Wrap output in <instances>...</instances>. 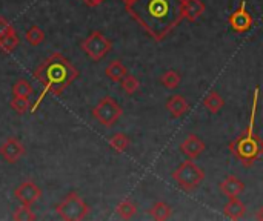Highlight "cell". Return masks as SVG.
<instances>
[{"mask_svg": "<svg viewBox=\"0 0 263 221\" xmlns=\"http://www.w3.org/2000/svg\"><path fill=\"white\" fill-rule=\"evenodd\" d=\"M126 11L157 42L185 18L183 0H133L126 5Z\"/></svg>", "mask_w": 263, "mask_h": 221, "instance_id": "6da1fadb", "label": "cell"}, {"mask_svg": "<svg viewBox=\"0 0 263 221\" xmlns=\"http://www.w3.org/2000/svg\"><path fill=\"white\" fill-rule=\"evenodd\" d=\"M79 75L77 69L62 55V54H52L48 60H45L39 69L34 72V77L42 83L43 91L39 95V100L35 102V105L31 108L32 112H35V109L39 108V105L42 103L43 97L48 92L52 94H62L63 89L66 86H69L76 77Z\"/></svg>", "mask_w": 263, "mask_h": 221, "instance_id": "7a4b0ae2", "label": "cell"}, {"mask_svg": "<svg viewBox=\"0 0 263 221\" xmlns=\"http://www.w3.org/2000/svg\"><path fill=\"white\" fill-rule=\"evenodd\" d=\"M259 86L254 88L253 92V105H251V115L248 128L230 143L231 154L245 166L250 168L254 165V162L263 155V138L256 131V117H257V106H259Z\"/></svg>", "mask_w": 263, "mask_h": 221, "instance_id": "3957f363", "label": "cell"}, {"mask_svg": "<svg viewBox=\"0 0 263 221\" xmlns=\"http://www.w3.org/2000/svg\"><path fill=\"white\" fill-rule=\"evenodd\" d=\"M173 178L180 189H183L185 192H191L203 183L205 171L199 165H196L191 158H188V162H183L173 172Z\"/></svg>", "mask_w": 263, "mask_h": 221, "instance_id": "277c9868", "label": "cell"}, {"mask_svg": "<svg viewBox=\"0 0 263 221\" xmlns=\"http://www.w3.org/2000/svg\"><path fill=\"white\" fill-rule=\"evenodd\" d=\"M89 212L88 205L76 194H69L63 202L57 205V215L62 220L66 221H79L83 220Z\"/></svg>", "mask_w": 263, "mask_h": 221, "instance_id": "5b68a950", "label": "cell"}, {"mask_svg": "<svg viewBox=\"0 0 263 221\" xmlns=\"http://www.w3.org/2000/svg\"><path fill=\"white\" fill-rule=\"evenodd\" d=\"M122 114H123L122 106L112 97H103L92 109L94 118L106 128L112 126L122 117Z\"/></svg>", "mask_w": 263, "mask_h": 221, "instance_id": "8992f818", "label": "cell"}, {"mask_svg": "<svg viewBox=\"0 0 263 221\" xmlns=\"http://www.w3.org/2000/svg\"><path fill=\"white\" fill-rule=\"evenodd\" d=\"M112 48V43L99 31H94L91 32L83 42H82V49L85 51V54L94 60V62H99L102 60Z\"/></svg>", "mask_w": 263, "mask_h": 221, "instance_id": "52a82bcc", "label": "cell"}, {"mask_svg": "<svg viewBox=\"0 0 263 221\" xmlns=\"http://www.w3.org/2000/svg\"><path fill=\"white\" fill-rule=\"evenodd\" d=\"M228 23L233 28V31L239 32V34L247 32L253 28L254 18H253V14L247 9V0H242L240 6L233 14L228 15Z\"/></svg>", "mask_w": 263, "mask_h": 221, "instance_id": "ba28073f", "label": "cell"}, {"mask_svg": "<svg viewBox=\"0 0 263 221\" xmlns=\"http://www.w3.org/2000/svg\"><path fill=\"white\" fill-rule=\"evenodd\" d=\"M23 155H25V146L15 137H8L0 145V157L6 163H17Z\"/></svg>", "mask_w": 263, "mask_h": 221, "instance_id": "9c48e42d", "label": "cell"}, {"mask_svg": "<svg viewBox=\"0 0 263 221\" xmlns=\"http://www.w3.org/2000/svg\"><path fill=\"white\" fill-rule=\"evenodd\" d=\"M14 197L20 202V205H26L31 206L34 205L37 200H40L42 197V191L40 188L32 183V182H23L22 185H18L14 191Z\"/></svg>", "mask_w": 263, "mask_h": 221, "instance_id": "30bf717a", "label": "cell"}, {"mask_svg": "<svg viewBox=\"0 0 263 221\" xmlns=\"http://www.w3.org/2000/svg\"><path fill=\"white\" fill-rule=\"evenodd\" d=\"M205 143L200 137H197L196 134H190L182 143H180V151L183 155H186L188 158L194 160L197 158L203 151H205Z\"/></svg>", "mask_w": 263, "mask_h": 221, "instance_id": "8fae6325", "label": "cell"}, {"mask_svg": "<svg viewBox=\"0 0 263 221\" xmlns=\"http://www.w3.org/2000/svg\"><path fill=\"white\" fill-rule=\"evenodd\" d=\"M219 189H220L222 195H225L227 198H234V197H239L245 191V183L234 175H228L219 185Z\"/></svg>", "mask_w": 263, "mask_h": 221, "instance_id": "7c38bea8", "label": "cell"}, {"mask_svg": "<svg viewBox=\"0 0 263 221\" xmlns=\"http://www.w3.org/2000/svg\"><path fill=\"white\" fill-rule=\"evenodd\" d=\"M166 109L168 112L174 117V118H180L183 117L188 111H190V105L186 102V98L183 95H171L166 102Z\"/></svg>", "mask_w": 263, "mask_h": 221, "instance_id": "4fadbf2b", "label": "cell"}, {"mask_svg": "<svg viewBox=\"0 0 263 221\" xmlns=\"http://www.w3.org/2000/svg\"><path fill=\"white\" fill-rule=\"evenodd\" d=\"M206 11V5L202 0H183V15L190 22H196Z\"/></svg>", "mask_w": 263, "mask_h": 221, "instance_id": "5bb4252c", "label": "cell"}, {"mask_svg": "<svg viewBox=\"0 0 263 221\" xmlns=\"http://www.w3.org/2000/svg\"><path fill=\"white\" fill-rule=\"evenodd\" d=\"M223 214L230 220H240L247 214V206L243 205V202H240L237 197H234V198H230V202L223 208Z\"/></svg>", "mask_w": 263, "mask_h": 221, "instance_id": "9a60e30c", "label": "cell"}, {"mask_svg": "<svg viewBox=\"0 0 263 221\" xmlns=\"http://www.w3.org/2000/svg\"><path fill=\"white\" fill-rule=\"evenodd\" d=\"M203 106L211 112V114H217V112H220V109L225 106V100H223V97L217 92V91H210L206 95H205V98H203Z\"/></svg>", "mask_w": 263, "mask_h": 221, "instance_id": "2e32d148", "label": "cell"}, {"mask_svg": "<svg viewBox=\"0 0 263 221\" xmlns=\"http://www.w3.org/2000/svg\"><path fill=\"white\" fill-rule=\"evenodd\" d=\"M105 74H106V77H108L109 80H112V82H116V83H120V82L126 77L128 71H126L125 65H123L122 62L114 60V62H111V63L106 66Z\"/></svg>", "mask_w": 263, "mask_h": 221, "instance_id": "e0dca14e", "label": "cell"}, {"mask_svg": "<svg viewBox=\"0 0 263 221\" xmlns=\"http://www.w3.org/2000/svg\"><path fill=\"white\" fill-rule=\"evenodd\" d=\"M149 215L157 221L170 220L173 217V209L168 203L165 202H157L153 205V208L149 209Z\"/></svg>", "mask_w": 263, "mask_h": 221, "instance_id": "ac0fdd59", "label": "cell"}, {"mask_svg": "<svg viewBox=\"0 0 263 221\" xmlns=\"http://www.w3.org/2000/svg\"><path fill=\"white\" fill-rule=\"evenodd\" d=\"M180 82H182V75L174 69H168L160 75V83L166 89H176L180 85Z\"/></svg>", "mask_w": 263, "mask_h": 221, "instance_id": "d6986e66", "label": "cell"}, {"mask_svg": "<svg viewBox=\"0 0 263 221\" xmlns=\"http://www.w3.org/2000/svg\"><path fill=\"white\" fill-rule=\"evenodd\" d=\"M109 146H111L116 152L122 154V152H125V151L129 148V138H128V135H125V134H122V132H117V134H114V135L109 138Z\"/></svg>", "mask_w": 263, "mask_h": 221, "instance_id": "ffe728a7", "label": "cell"}, {"mask_svg": "<svg viewBox=\"0 0 263 221\" xmlns=\"http://www.w3.org/2000/svg\"><path fill=\"white\" fill-rule=\"evenodd\" d=\"M117 214H119V217L120 218H123V220H131L134 215H136V212H137V208H136V205L131 202V200H123V202H120L119 205H117Z\"/></svg>", "mask_w": 263, "mask_h": 221, "instance_id": "44dd1931", "label": "cell"}, {"mask_svg": "<svg viewBox=\"0 0 263 221\" xmlns=\"http://www.w3.org/2000/svg\"><path fill=\"white\" fill-rule=\"evenodd\" d=\"M18 45V37L15 35V32H9L3 37H0V51L8 54V52H12Z\"/></svg>", "mask_w": 263, "mask_h": 221, "instance_id": "7402d4cb", "label": "cell"}, {"mask_svg": "<svg viewBox=\"0 0 263 221\" xmlns=\"http://www.w3.org/2000/svg\"><path fill=\"white\" fill-rule=\"evenodd\" d=\"M25 38H26V42H28L29 45H32V46H39V45L45 40V32H43L39 26L32 25V26L26 31Z\"/></svg>", "mask_w": 263, "mask_h": 221, "instance_id": "603a6c76", "label": "cell"}, {"mask_svg": "<svg viewBox=\"0 0 263 221\" xmlns=\"http://www.w3.org/2000/svg\"><path fill=\"white\" fill-rule=\"evenodd\" d=\"M11 108L17 112V114H25L31 109V100L29 97H18V95H14L12 100H11Z\"/></svg>", "mask_w": 263, "mask_h": 221, "instance_id": "cb8c5ba5", "label": "cell"}, {"mask_svg": "<svg viewBox=\"0 0 263 221\" xmlns=\"http://www.w3.org/2000/svg\"><path fill=\"white\" fill-rule=\"evenodd\" d=\"M32 92H34V89H32L31 83L26 82V80H23V78L17 80L15 85L12 86V94L14 95H18V97H31Z\"/></svg>", "mask_w": 263, "mask_h": 221, "instance_id": "d4e9b609", "label": "cell"}, {"mask_svg": "<svg viewBox=\"0 0 263 221\" xmlns=\"http://www.w3.org/2000/svg\"><path fill=\"white\" fill-rule=\"evenodd\" d=\"M120 85L128 95H134L140 89V82L134 75H129V74H126V77L120 82Z\"/></svg>", "mask_w": 263, "mask_h": 221, "instance_id": "484cf974", "label": "cell"}, {"mask_svg": "<svg viewBox=\"0 0 263 221\" xmlns=\"http://www.w3.org/2000/svg\"><path fill=\"white\" fill-rule=\"evenodd\" d=\"M12 218L15 221H32L35 220V214L32 212L31 206H26V205H22L12 215Z\"/></svg>", "mask_w": 263, "mask_h": 221, "instance_id": "4316f807", "label": "cell"}, {"mask_svg": "<svg viewBox=\"0 0 263 221\" xmlns=\"http://www.w3.org/2000/svg\"><path fill=\"white\" fill-rule=\"evenodd\" d=\"M12 31H14V29H12L11 23H9L6 18L0 17V37H3V35H6V34H9V32H12Z\"/></svg>", "mask_w": 263, "mask_h": 221, "instance_id": "83f0119b", "label": "cell"}, {"mask_svg": "<svg viewBox=\"0 0 263 221\" xmlns=\"http://www.w3.org/2000/svg\"><path fill=\"white\" fill-rule=\"evenodd\" d=\"M256 218L260 221L263 220V206L260 208V209H259V211H257V214H256Z\"/></svg>", "mask_w": 263, "mask_h": 221, "instance_id": "f1b7e54d", "label": "cell"}, {"mask_svg": "<svg viewBox=\"0 0 263 221\" xmlns=\"http://www.w3.org/2000/svg\"><path fill=\"white\" fill-rule=\"evenodd\" d=\"M85 2H88L89 5H99V3H102L103 0H85Z\"/></svg>", "mask_w": 263, "mask_h": 221, "instance_id": "f546056e", "label": "cell"}, {"mask_svg": "<svg viewBox=\"0 0 263 221\" xmlns=\"http://www.w3.org/2000/svg\"><path fill=\"white\" fill-rule=\"evenodd\" d=\"M122 2H125V5H128V3H131L133 0H122Z\"/></svg>", "mask_w": 263, "mask_h": 221, "instance_id": "4dcf8cb0", "label": "cell"}]
</instances>
